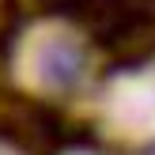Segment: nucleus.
I'll return each mask as SVG.
<instances>
[{"mask_svg": "<svg viewBox=\"0 0 155 155\" xmlns=\"http://www.w3.org/2000/svg\"><path fill=\"white\" fill-rule=\"evenodd\" d=\"M76 72H80V57H76L68 45H53L49 49V68H45V76L57 83H72Z\"/></svg>", "mask_w": 155, "mask_h": 155, "instance_id": "obj_1", "label": "nucleus"}]
</instances>
